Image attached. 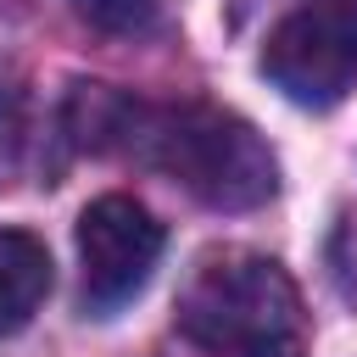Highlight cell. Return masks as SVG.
<instances>
[{"instance_id": "4", "label": "cell", "mask_w": 357, "mask_h": 357, "mask_svg": "<svg viewBox=\"0 0 357 357\" xmlns=\"http://www.w3.org/2000/svg\"><path fill=\"white\" fill-rule=\"evenodd\" d=\"M162 262V223L128 201V195H100L78 212V268H84V307L89 312H117L134 301Z\"/></svg>"}, {"instance_id": "3", "label": "cell", "mask_w": 357, "mask_h": 357, "mask_svg": "<svg viewBox=\"0 0 357 357\" xmlns=\"http://www.w3.org/2000/svg\"><path fill=\"white\" fill-rule=\"evenodd\" d=\"M262 73L296 106H335L357 89V0H301L262 45Z\"/></svg>"}, {"instance_id": "6", "label": "cell", "mask_w": 357, "mask_h": 357, "mask_svg": "<svg viewBox=\"0 0 357 357\" xmlns=\"http://www.w3.org/2000/svg\"><path fill=\"white\" fill-rule=\"evenodd\" d=\"M73 11L100 33H145L156 22V0H73Z\"/></svg>"}, {"instance_id": "1", "label": "cell", "mask_w": 357, "mask_h": 357, "mask_svg": "<svg viewBox=\"0 0 357 357\" xmlns=\"http://www.w3.org/2000/svg\"><path fill=\"white\" fill-rule=\"evenodd\" d=\"M61 128L84 151H123L218 212H251L279 190L262 134L218 106H151L112 84H73Z\"/></svg>"}, {"instance_id": "7", "label": "cell", "mask_w": 357, "mask_h": 357, "mask_svg": "<svg viewBox=\"0 0 357 357\" xmlns=\"http://www.w3.org/2000/svg\"><path fill=\"white\" fill-rule=\"evenodd\" d=\"M17 151H22V89L0 78V162H11Z\"/></svg>"}, {"instance_id": "2", "label": "cell", "mask_w": 357, "mask_h": 357, "mask_svg": "<svg viewBox=\"0 0 357 357\" xmlns=\"http://www.w3.org/2000/svg\"><path fill=\"white\" fill-rule=\"evenodd\" d=\"M178 329L212 357H301L307 346L290 273L257 251L212 257L178 296Z\"/></svg>"}, {"instance_id": "5", "label": "cell", "mask_w": 357, "mask_h": 357, "mask_svg": "<svg viewBox=\"0 0 357 357\" xmlns=\"http://www.w3.org/2000/svg\"><path fill=\"white\" fill-rule=\"evenodd\" d=\"M45 290H50V251L22 229H0V335H17L39 312Z\"/></svg>"}]
</instances>
